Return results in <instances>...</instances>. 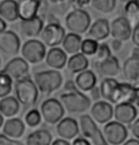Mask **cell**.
<instances>
[{
	"label": "cell",
	"mask_w": 139,
	"mask_h": 145,
	"mask_svg": "<svg viewBox=\"0 0 139 145\" xmlns=\"http://www.w3.org/2000/svg\"><path fill=\"white\" fill-rule=\"evenodd\" d=\"M14 96L24 107L34 106L39 96V90L34 79L28 75L22 79L16 80L14 83Z\"/></svg>",
	"instance_id": "cell-1"
},
{
	"label": "cell",
	"mask_w": 139,
	"mask_h": 145,
	"mask_svg": "<svg viewBox=\"0 0 139 145\" xmlns=\"http://www.w3.org/2000/svg\"><path fill=\"white\" fill-rule=\"evenodd\" d=\"M34 81L39 92L44 95H50L60 88L63 77L58 70L50 69L34 73Z\"/></svg>",
	"instance_id": "cell-2"
},
{
	"label": "cell",
	"mask_w": 139,
	"mask_h": 145,
	"mask_svg": "<svg viewBox=\"0 0 139 145\" xmlns=\"http://www.w3.org/2000/svg\"><path fill=\"white\" fill-rule=\"evenodd\" d=\"M60 102L65 110L70 114H82L92 106V100L85 93L77 90L66 92L60 96Z\"/></svg>",
	"instance_id": "cell-3"
},
{
	"label": "cell",
	"mask_w": 139,
	"mask_h": 145,
	"mask_svg": "<svg viewBox=\"0 0 139 145\" xmlns=\"http://www.w3.org/2000/svg\"><path fill=\"white\" fill-rule=\"evenodd\" d=\"M91 25V15L87 10L81 8H76L70 12L65 17V27L69 32H72V33L80 35L87 33Z\"/></svg>",
	"instance_id": "cell-4"
},
{
	"label": "cell",
	"mask_w": 139,
	"mask_h": 145,
	"mask_svg": "<svg viewBox=\"0 0 139 145\" xmlns=\"http://www.w3.org/2000/svg\"><path fill=\"white\" fill-rule=\"evenodd\" d=\"M79 128L85 137L92 145H106L107 141L103 132L98 128L97 123L91 117V115L84 114L79 117Z\"/></svg>",
	"instance_id": "cell-5"
},
{
	"label": "cell",
	"mask_w": 139,
	"mask_h": 145,
	"mask_svg": "<svg viewBox=\"0 0 139 145\" xmlns=\"http://www.w3.org/2000/svg\"><path fill=\"white\" fill-rule=\"evenodd\" d=\"M20 52L22 58L25 59L29 64L36 65L45 60L47 50L42 41L32 38L23 44L20 48Z\"/></svg>",
	"instance_id": "cell-6"
},
{
	"label": "cell",
	"mask_w": 139,
	"mask_h": 145,
	"mask_svg": "<svg viewBox=\"0 0 139 145\" xmlns=\"http://www.w3.org/2000/svg\"><path fill=\"white\" fill-rule=\"evenodd\" d=\"M40 113L45 123L54 125L61 119H63L65 108L60 100H57L55 98H49L40 105Z\"/></svg>",
	"instance_id": "cell-7"
},
{
	"label": "cell",
	"mask_w": 139,
	"mask_h": 145,
	"mask_svg": "<svg viewBox=\"0 0 139 145\" xmlns=\"http://www.w3.org/2000/svg\"><path fill=\"white\" fill-rule=\"evenodd\" d=\"M103 135L110 145H121L127 140L128 129L125 124L117 120H110L103 127Z\"/></svg>",
	"instance_id": "cell-8"
},
{
	"label": "cell",
	"mask_w": 139,
	"mask_h": 145,
	"mask_svg": "<svg viewBox=\"0 0 139 145\" xmlns=\"http://www.w3.org/2000/svg\"><path fill=\"white\" fill-rule=\"evenodd\" d=\"M65 35H66V31L63 27L59 23L51 22L44 26L40 33V37L46 46L53 48V46L61 45Z\"/></svg>",
	"instance_id": "cell-9"
},
{
	"label": "cell",
	"mask_w": 139,
	"mask_h": 145,
	"mask_svg": "<svg viewBox=\"0 0 139 145\" xmlns=\"http://www.w3.org/2000/svg\"><path fill=\"white\" fill-rule=\"evenodd\" d=\"M21 48V42L14 31L6 29L0 33V51L5 55L15 56Z\"/></svg>",
	"instance_id": "cell-10"
},
{
	"label": "cell",
	"mask_w": 139,
	"mask_h": 145,
	"mask_svg": "<svg viewBox=\"0 0 139 145\" xmlns=\"http://www.w3.org/2000/svg\"><path fill=\"white\" fill-rule=\"evenodd\" d=\"M91 117L98 124H105L113 118V107L108 101H96L90 108Z\"/></svg>",
	"instance_id": "cell-11"
},
{
	"label": "cell",
	"mask_w": 139,
	"mask_h": 145,
	"mask_svg": "<svg viewBox=\"0 0 139 145\" xmlns=\"http://www.w3.org/2000/svg\"><path fill=\"white\" fill-rule=\"evenodd\" d=\"M132 33V24L125 16H119L111 23V36L113 39L126 42L130 39Z\"/></svg>",
	"instance_id": "cell-12"
},
{
	"label": "cell",
	"mask_w": 139,
	"mask_h": 145,
	"mask_svg": "<svg viewBox=\"0 0 139 145\" xmlns=\"http://www.w3.org/2000/svg\"><path fill=\"white\" fill-rule=\"evenodd\" d=\"M29 63L22 57H14L5 65L3 70L13 80H19L29 74Z\"/></svg>",
	"instance_id": "cell-13"
},
{
	"label": "cell",
	"mask_w": 139,
	"mask_h": 145,
	"mask_svg": "<svg viewBox=\"0 0 139 145\" xmlns=\"http://www.w3.org/2000/svg\"><path fill=\"white\" fill-rule=\"evenodd\" d=\"M56 134L59 138L67 140H72L79 134L80 128L77 120L73 118H63L56 123Z\"/></svg>",
	"instance_id": "cell-14"
},
{
	"label": "cell",
	"mask_w": 139,
	"mask_h": 145,
	"mask_svg": "<svg viewBox=\"0 0 139 145\" xmlns=\"http://www.w3.org/2000/svg\"><path fill=\"white\" fill-rule=\"evenodd\" d=\"M113 118L123 124H132L137 118V108L130 103H120L113 108Z\"/></svg>",
	"instance_id": "cell-15"
},
{
	"label": "cell",
	"mask_w": 139,
	"mask_h": 145,
	"mask_svg": "<svg viewBox=\"0 0 139 145\" xmlns=\"http://www.w3.org/2000/svg\"><path fill=\"white\" fill-rule=\"evenodd\" d=\"M68 54L65 52L63 48L53 46L47 51L45 57V63L51 69L60 70L67 65Z\"/></svg>",
	"instance_id": "cell-16"
},
{
	"label": "cell",
	"mask_w": 139,
	"mask_h": 145,
	"mask_svg": "<svg viewBox=\"0 0 139 145\" xmlns=\"http://www.w3.org/2000/svg\"><path fill=\"white\" fill-rule=\"evenodd\" d=\"M111 35V24L106 18H99L92 24L87 31V36L96 41H103Z\"/></svg>",
	"instance_id": "cell-17"
},
{
	"label": "cell",
	"mask_w": 139,
	"mask_h": 145,
	"mask_svg": "<svg viewBox=\"0 0 139 145\" xmlns=\"http://www.w3.org/2000/svg\"><path fill=\"white\" fill-rule=\"evenodd\" d=\"M136 86L128 83H118L115 90H114L113 97H111V103L117 105L120 103H130L134 97Z\"/></svg>",
	"instance_id": "cell-18"
},
{
	"label": "cell",
	"mask_w": 139,
	"mask_h": 145,
	"mask_svg": "<svg viewBox=\"0 0 139 145\" xmlns=\"http://www.w3.org/2000/svg\"><path fill=\"white\" fill-rule=\"evenodd\" d=\"M122 73L128 83L139 86V58L132 57L125 60L122 65Z\"/></svg>",
	"instance_id": "cell-19"
},
{
	"label": "cell",
	"mask_w": 139,
	"mask_h": 145,
	"mask_svg": "<svg viewBox=\"0 0 139 145\" xmlns=\"http://www.w3.org/2000/svg\"><path fill=\"white\" fill-rule=\"evenodd\" d=\"M74 82L78 90L86 93L90 92L94 87L96 86L97 78L94 71L87 68L76 74Z\"/></svg>",
	"instance_id": "cell-20"
},
{
	"label": "cell",
	"mask_w": 139,
	"mask_h": 145,
	"mask_svg": "<svg viewBox=\"0 0 139 145\" xmlns=\"http://www.w3.org/2000/svg\"><path fill=\"white\" fill-rule=\"evenodd\" d=\"M20 31L29 38H35L41 33L44 28V21L39 16L29 19V20H21L20 22Z\"/></svg>",
	"instance_id": "cell-21"
},
{
	"label": "cell",
	"mask_w": 139,
	"mask_h": 145,
	"mask_svg": "<svg viewBox=\"0 0 139 145\" xmlns=\"http://www.w3.org/2000/svg\"><path fill=\"white\" fill-rule=\"evenodd\" d=\"M2 132L13 139H19L25 132V122L18 118H9L4 121Z\"/></svg>",
	"instance_id": "cell-22"
},
{
	"label": "cell",
	"mask_w": 139,
	"mask_h": 145,
	"mask_svg": "<svg viewBox=\"0 0 139 145\" xmlns=\"http://www.w3.org/2000/svg\"><path fill=\"white\" fill-rule=\"evenodd\" d=\"M39 0H20L18 1V17L20 20H29L37 16L40 9Z\"/></svg>",
	"instance_id": "cell-23"
},
{
	"label": "cell",
	"mask_w": 139,
	"mask_h": 145,
	"mask_svg": "<svg viewBox=\"0 0 139 145\" xmlns=\"http://www.w3.org/2000/svg\"><path fill=\"white\" fill-rule=\"evenodd\" d=\"M97 69L104 77H115L120 72V64L115 56H110L104 61L97 62Z\"/></svg>",
	"instance_id": "cell-24"
},
{
	"label": "cell",
	"mask_w": 139,
	"mask_h": 145,
	"mask_svg": "<svg viewBox=\"0 0 139 145\" xmlns=\"http://www.w3.org/2000/svg\"><path fill=\"white\" fill-rule=\"evenodd\" d=\"M20 103L18 102L15 96H6L0 99V113L7 119L13 118L18 114L20 110Z\"/></svg>",
	"instance_id": "cell-25"
},
{
	"label": "cell",
	"mask_w": 139,
	"mask_h": 145,
	"mask_svg": "<svg viewBox=\"0 0 139 145\" xmlns=\"http://www.w3.org/2000/svg\"><path fill=\"white\" fill-rule=\"evenodd\" d=\"M0 17L6 22H14L18 17V2L16 0L0 1Z\"/></svg>",
	"instance_id": "cell-26"
},
{
	"label": "cell",
	"mask_w": 139,
	"mask_h": 145,
	"mask_svg": "<svg viewBox=\"0 0 139 145\" xmlns=\"http://www.w3.org/2000/svg\"><path fill=\"white\" fill-rule=\"evenodd\" d=\"M89 60L85 54L77 52L68 58L66 67L72 74H77L89 67Z\"/></svg>",
	"instance_id": "cell-27"
},
{
	"label": "cell",
	"mask_w": 139,
	"mask_h": 145,
	"mask_svg": "<svg viewBox=\"0 0 139 145\" xmlns=\"http://www.w3.org/2000/svg\"><path fill=\"white\" fill-rule=\"evenodd\" d=\"M81 43H82V37L80 34L70 32L65 35L61 46L68 55H72V54L80 52Z\"/></svg>",
	"instance_id": "cell-28"
},
{
	"label": "cell",
	"mask_w": 139,
	"mask_h": 145,
	"mask_svg": "<svg viewBox=\"0 0 139 145\" xmlns=\"http://www.w3.org/2000/svg\"><path fill=\"white\" fill-rule=\"evenodd\" d=\"M53 142V136L46 129H38L30 133L26 138L27 145H50Z\"/></svg>",
	"instance_id": "cell-29"
},
{
	"label": "cell",
	"mask_w": 139,
	"mask_h": 145,
	"mask_svg": "<svg viewBox=\"0 0 139 145\" xmlns=\"http://www.w3.org/2000/svg\"><path fill=\"white\" fill-rule=\"evenodd\" d=\"M118 83L119 82L116 79H114V77H105V79H103L99 86L101 98L111 103V97H113V94Z\"/></svg>",
	"instance_id": "cell-30"
},
{
	"label": "cell",
	"mask_w": 139,
	"mask_h": 145,
	"mask_svg": "<svg viewBox=\"0 0 139 145\" xmlns=\"http://www.w3.org/2000/svg\"><path fill=\"white\" fill-rule=\"evenodd\" d=\"M124 16L132 26H135L139 22V0H130L124 5Z\"/></svg>",
	"instance_id": "cell-31"
},
{
	"label": "cell",
	"mask_w": 139,
	"mask_h": 145,
	"mask_svg": "<svg viewBox=\"0 0 139 145\" xmlns=\"http://www.w3.org/2000/svg\"><path fill=\"white\" fill-rule=\"evenodd\" d=\"M116 1L117 0H91V5L96 12L103 14H109L115 10Z\"/></svg>",
	"instance_id": "cell-32"
},
{
	"label": "cell",
	"mask_w": 139,
	"mask_h": 145,
	"mask_svg": "<svg viewBox=\"0 0 139 145\" xmlns=\"http://www.w3.org/2000/svg\"><path fill=\"white\" fill-rule=\"evenodd\" d=\"M13 87V80L4 71H0V99L11 94Z\"/></svg>",
	"instance_id": "cell-33"
},
{
	"label": "cell",
	"mask_w": 139,
	"mask_h": 145,
	"mask_svg": "<svg viewBox=\"0 0 139 145\" xmlns=\"http://www.w3.org/2000/svg\"><path fill=\"white\" fill-rule=\"evenodd\" d=\"M42 120V116L40 113V110H38L36 108H32L27 112L24 118V122L25 124L28 125L29 127L34 128L38 126L40 124Z\"/></svg>",
	"instance_id": "cell-34"
},
{
	"label": "cell",
	"mask_w": 139,
	"mask_h": 145,
	"mask_svg": "<svg viewBox=\"0 0 139 145\" xmlns=\"http://www.w3.org/2000/svg\"><path fill=\"white\" fill-rule=\"evenodd\" d=\"M98 46H99L98 41L88 37V38H86V39L82 40L80 52L85 54L86 56H94L97 51Z\"/></svg>",
	"instance_id": "cell-35"
},
{
	"label": "cell",
	"mask_w": 139,
	"mask_h": 145,
	"mask_svg": "<svg viewBox=\"0 0 139 145\" xmlns=\"http://www.w3.org/2000/svg\"><path fill=\"white\" fill-rule=\"evenodd\" d=\"M95 59L97 62H101L104 61L105 59L109 58L110 56H111V46L106 43H101L99 44L97 48V51L95 53Z\"/></svg>",
	"instance_id": "cell-36"
},
{
	"label": "cell",
	"mask_w": 139,
	"mask_h": 145,
	"mask_svg": "<svg viewBox=\"0 0 139 145\" xmlns=\"http://www.w3.org/2000/svg\"><path fill=\"white\" fill-rule=\"evenodd\" d=\"M23 142L18 139H13L5 134H0V145H22Z\"/></svg>",
	"instance_id": "cell-37"
},
{
	"label": "cell",
	"mask_w": 139,
	"mask_h": 145,
	"mask_svg": "<svg viewBox=\"0 0 139 145\" xmlns=\"http://www.w3.org/2000/svg\"><path fill=\"white\" fill-rule=\"evenodd\" d=\"M130 39H132V42L133 45L139 48V22L133 27Z\"/></svg>",
	"instance_id": "cell-38"
},
{
	"label": "cell",
	"mask_w": 139,
	"mask_h": 145,
	"mask_svg": "<svg viewBox=\"0 0 139 145\" xmlns=\"http://www.w3.org/2000/svg\"><path fill=\"white\" fill-rule=\"evenodd\" d=\"M130 131L132 136L139 139V118H136L130 124Z\"/></svg>",
	"instance_id": "cell-39"
},
{
	"label": "cell",
	"mask_w": 139,
	"mask_h": 145,
	"mask_svg": "<svg viewBox=\"0 0 139 145\" xmlns=\"http://www.w3.org/2000/svg\"><path fill=\"white\" fill-rule=\"evenodd\" d=\"M64 90L67 92H73V91H77L78 88H77V86H76L74 81L69 80L64 84Z\"/></svg>",
	"instance_id": "cell-40"
},
{
	"label": "cell",
	"mask_w": 139,
	"mask_h": 145,
	"mask_svg": "<svg viewBox=\"0 0 139 145\" xmlns=\"http://www.w3.org/2000/svg\"><path fill=\"white\" fill-rule=\"evenodd\" d=\"M72 145H91V142L89 141V139H87L85 137H77L72 139Z\"/></svg>",
	"instance_id": "cell-41"
},
{
	"label": "cell",
	"mask_w": 139,
	"mask_h": 145,
	"mask_svg": "<svg viewBox=\"0 0 139 145\" xmlns=\"http://www.w3.org/2000/svg\"><path fill=\"white\" fill-rule=\"evenodd\" d=\"M90 98L91 100H94V101H98L99 98H101V94H100V89H99V86H95L94 87L91 91H90Z\"/></svg>",
	"instance_id": "cell-42"
},
{
	"label": "cell",
	"mask_w": 139,
	"mask_h": 145,
	"mask_svg": "<svg viewBox=\"0 0 139 145\" xmlns=\"http://www.w3.org/2000/svg\"><path fill=\"white\" fill-rule=\"evenodd\" d=\"M70 1L76 8H81V9L91 4V0H70Z\"/></svg>",
	"instance_id": "cell-43"
},
{
	"label": "cell",
	"mask_w": 139,
	"mask_h": 145,
	"mask_svg": "<svg viewBox=\"0 0 139 145\" xmlns=\"http://www.w3.org/2000/svg\"><path fill=\"white\" fill-rule=\"evenodd\" d=\"M122 45H123V42H122V41L113 39V41H111V50L117 52V51H119L121 50Z\"/></svg>",
	"instance_id": "cell-44"
},
{
	"label": "cell",
	"mask_w": 139,
	"mask_h": 145,
	"mask_svg": "<svg viewBox=\"0 0 139 145\" xmlns=\"http://www.w3.org/2000/svg\"><path fill=\"white\" fill-rule=\"evenodd\" d=\"M51 144L53 145H70V140H67V139H64L62 138H58L53 140Z\"/></svg>",
	"instance_id": "cell-45"
},
{
	"label": "cell",
	"mask_w": 139,
	"mask_h": 145,
	"mask_svg": "<svg viewBox=\"0 0 139 145\" xmlns=\"http://www.w3.org/2000/svg\"><path fill=\"white\" fill-rule=\"evenodd\" d=\"M132 103L135 106L136 108L139 109V87H136V88H135L134 97H133Z\"/></svg>",
	"instance_id": "cell-46"
},
{
	"label": "cell",
	"mask_w": 139,
	"mask_h": 145,
	"mask_svg": "<svg viewBox=\"0 0 139 145\" xmlns=\"http://www.w3.org/2000/svg\"><path fill=\"white\" fill-rule=\"evenodd\" d=\"M124 144H126V145H139V139L136 138H132L130 139H127V140L124 142Z\"/></svg>",
	"instance_id": "cell-47"
},
{
	"label": "cell",
	"mask_w": 139,
	"mask_h": 145,
	"mask_svg": "<svg viewBox=\"0 0 139 145\" xmlns=\"http://www.w3.org/2000/svg\"><path fill=\"white\" fill-rule=\"evenodd\" d=\"M7 29V22L3 18L0 17V33Z\"/></svg>",
	"instance_id": "cell-48"
},
{
	"label": "cell",
	"mask_w": 139,
	"mask_h": 145,
	"mask_svg": "<svg viewBox=\"0 0 139 145\" xmlns=\"http://www.w3.org/2000/svg\"><path fill=\"white\" fill-rule=\"evenodd\" d=\"M130 56L135 57V58H139V48L138 46H135V48H132V52H130Z\"/></svg>",
	"instance_id": "cell-49"
},
{
	"label": "cell",
	"mask_w": 139,
	"mask_h": 145,
	"mask_svg": "<svg viewBox=\"0 0 139 145\" xmlns=\"http://www.w3.org/2000/svg\"><path fill=\"white\" fill-rule=\"evenodd\" d=\"M65 1H67V0H50V2L53 4H61Z\"/></svg>",
	"instance_id": "cell-50"
},
{
	"label": "cell",
	"mask_w": 139,
	"mask_h": 145,
	"mask_svg": "<svg viewBox=\"0 0 139 145\" xmlns=\"http://www.w3.org/2000/svg\"><path fill=\"white\" fill-rule=\"evenodd\" d=\"M3 124H4V117L2 116L1 113H0V128H2Z\"/></svg>",
	"instance_id": "cell-51"
},
{
	"label": "cell",
	"mask_w": 139,
	"mask_h": 145,
	"mask_svg": "<svg viewBox=\"0 0 139 145\" xmlns=\"http://www.w3.org/2000/svg\"><path fill=\"white\" fill-rule=\"evenodd\" d=\"M117 1H119V2H121V3H127L128 1H130V0H117Z\"/></svg>",
	"instance_id": "cell-52"
},
{
	"label": "cell",
	"mask_w": 139,
	"mask_h": 145,
	"mask_svg": "<svg viewBox=\"0 0 139 145\" xmlns=\"http://www.w3.org/2000/svg\"><path fill=\"white\" fill-rule=\"evenodd\" d=\"M0 67H1V58H0Z\"/></svg>",
	"instance_id": "cell-53"
},
{
	"label": "cell",
	"mask_w": 139,
	"mask_h": 145,
	"mask_svg": "<svg viewBox=\"0 0 139 145\" xmlns=\"http://www.w3.org/2000/svg\"><path fill=\"white\" fill-rule=\"evenodd\" d=\"M16 1H20V0H16Z\"/></svg>",
	"instance_id": "cell-54"
}]
</instances>
